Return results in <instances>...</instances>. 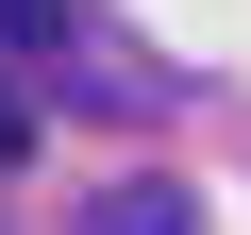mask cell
Returning a JSON list of instances; mask_svg holds the SVG:
<instances>
[{
  "mask_svg": "<svg viewBox=\"0 0 251 235\" xmlns=\"http://www.w3.org/2000/svg\"><path fill=\"white\" fill-rule=\"evenodd\" d=\"M84 235H201V202H184V185H100Z\"/></svg>",
  "mask_w": 251,
  "mask_h": 235,
  "instance_id": "obj_1",
  "label": "cell"
},
{
  "mask_svg": "<svg viewBox=\"0 0 251 235\" xmlns=\"http://www.w3.org/2000/svg\"><path fill=\"white\" fill-rule=\"evenodd\" d=\"M0 51H67V0H0Z\"/></svg>",
  "mask_w": 251,
  "mask_h": 235,
  "instance_id": "obj_2",
  "label": "cell"
},
{
  "mask_svg": "<svg viewBox=\"0 0 251 235\" xmlns=\"http://www.w3.org/2000/svg\"><path fill=\"white\" fill-rule=\"evenodd\" d=\"M17 151H34V118H17V84H0V168H17Z\"/></svg>",
  "mask_w": 251,
  "mask_h": 235,
  "instance_id": "obj_3",
  "label": "cell"
}]
</instances>
